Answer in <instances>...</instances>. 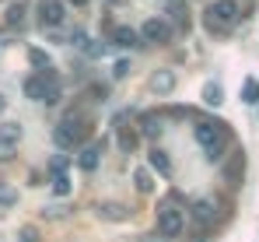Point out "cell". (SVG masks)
<instances>
[{
	"label": "cell",
	"mask_w": 259,
	"mask_h": 242,
	"mask_svg": "<svg viewBox=\"0 0 259 242\" xmlns=\"http://www.w3.org/2000/svg\"><path fill=\"white\" fill-rule=\"evenodd\" d=\"M84 137H88V123L81 120V113H67L63 120L56 123V130H53L56 148H77Z\"/></svg>",
	"instance_id": "cell-1"
},
{
	"label": "cell",
	"mask_w": 259,
	"mask_h": 242,
	"mask_svg": "<svg viewBox=\"0 0 259 242\" xmlns=\"http://www.w3.org/2000/svg\"><path fill=\"white\" fill-rule=\"evenodd\" d=\"M196 144L207 151V158L217 161L224 151V123L217 120H200L196 123Z\"/></svg>",
	"instance_id": "cell-2"
},
{
	"label": "cell",
	"mask_w": 259,
	"mask_h": 242,
	"mask_svg": "<svg viewBox=\"0 0 259 242\" xmlns=\"http://www.w3.org/2000/svg\"><path fill=\"white\" fill-rule=\"evenodd\" d=\"M207 28L210 32H228L235 21H238V4L235 0H214L210 7H207Z\"/></svg>",
	"instance_id": "cell-3"
},
{
	"label": "cell",
	"mask_w": 259,
	"mask_h": 242,
	"mask_svg": "<svg viewBox=\"0 0 259 242\" xmlns=\"http://www.w3.org/2000/svg\"><path fill=\"white\" fill-rule=\"evenodd\" d=\"M182 225H186V218H182V211H179L175 200H165L158 207V235L161 239H179L182 235Z\"/></svg>",
	"instance_id": "cell-4"
},
{
	"label": "cell",
	"mask_w": 259,
	"mask_h": 242,
	"mask_svg": "<svg viewBox=\"0 0 259 242\" xmlns=\"http://www.w3.org/2000/svg\"><path fill=\"white\" fill-rule=\"evenodd\" d=\"M25 95H28V98H35V102H56L60 84H56V78H53V71L32 74V78L25 81Z\"/></svg>",
	"instance_id": "cell-5"
},
{
	"label": "cell",
	"mask_w": 259,
	"mask_h": 242,
	"mask_svg": "<svg viewBox=\"0 0 259 242\" xmlns=\"http://www.w3.org/2000/svg\"><path fill=\"white\" fill-rule=\"evenodd\" d=\"M137 36H140V42L165 46V42L172 39V25H168V21H161V18H147V21H144V28H140Z\"/></svg>",
	"instance_id": "cell-6"
},
{
	"label": "cell",
	"mask_w": 259,
	"mask_h": 242,
	"mask_svg": "<svg viewBox=\"0 0 259 242\" xmlns=\"http://www.w3.org/2000/svg\"><path fill=\"white\" fill-rule=\"evenodd\" d=\"M39 21L46 28L63 25V0H39Z\"/></svg>",
	"instance_id": "cell-7"
},
{
	"label": "cell",
	"mask_w": 259,
	"mask_h": 242,
	"mask_svg": "<svg viewBox=\"0 0 259 242\" xmlns=\"http://www.w3.org/2000/svg\"><path fill=\"white\" fill-rule=\"evenodd\" d=\"M193 218H196L200 225H214L217 203H214V200H196V203H193Z\"/></svg>",
	"instance_id": "cell-8"
},
{
	"label": "cell",
	"mask_w": 259,
	"mask_h": 242,
	"mask_svg": "<svg viewBox=\"0 0 259 242\" xmlns=\"http://www.w3.org/2000/svg\"><path fill=\"white\" fill-rule=\"evenodd\" d=\"M172 88H175V74L172 71H154V74H151V91L165 95V91H172Z\"/></svg>",
	"instance_id": "cell-9"
},
{
	"label": "cell",
	"mask_w": 259,
	"mask_h": 242,
	"mask_svg": "<svg viewBox=\"0 0 259 242\" xmlns=\"http://www.w3.org/2000/svg\"><path fill=\"white\" fill-rule=\"evenodd\" d=\"M147 161H151V168H154V172H161V176H172V158H168L161 148L147 151Z\"/></svg>",
	"instance_id": "cell-10"
},
{
	"label": "cell",
	"mask_w": 259,
	"mask_h": 242,
	"mask_svg": "<svg viewBox=\"0 0 259 242\" xmlns=\"http://www.w3.org/2000/svg\"><path fill=\"white\" fill-rule=\"evenodd\" d=\"M140 133H144V137H151V141H154V137H161V116H158V113H147V116L140 120Z\"/></svg>",
	"instance_id": "cell-11"
},
{
	"label": "cell",
	"mask_w": 259,
	"mask_h": 242,
	"mask_svg": "<svg viewBox=\"0 0 259 242\" xmlns=\"http://www.w3.org/2000/svg\"><path fill=\"white\" fill-rule=\"evenodd\" d=\"M112 39H116V46H123V49H130V46H137V42H140V36H137L133 28H126V25H119V28L112 32Z\"/></svg>",
	"instance_id": "cell-12"
},
{
	"label": "cell",
	"mask_w": 259,
	"mask_h": 242,
	"mask_svg": "<svg viewBox=\"0 0 259 242\" xmlns=\"http://www.w3.org/2000/svg\"><path fill=\"white\" fill-rule=\"evenodd\" d=\"M133 186H137L140 193H151V190H154V176H151L147 168H137V172H133Z\"/></svg>",
	"instance_id": "cell-13"
},
{
	"label": "cell",
	"mask_w": 259,
	"mask_h": 242,
	"mask_svg": "<svg viewBox=\"0 0 259 242\" xmlns=\"http://www.w3.org/2000/svg\"><path fill=\"white\" fill-rule=\"evenodd\" d=\"M203 102H207V106H221V102H224V91H221L217 81H210V84L203 88Z\"/></svg>",
	"instance_id": "cell-14"
},
{
	"label": "cell",
	"mask_w": 259,
	"mask_h": 242,
	"mask_svg": "<svg viewBox=\"0 0 259 242\" xmlns=\"http://www.w3.org/2000/svg\"><path fill=\"white\" fill-rule=\"evenodd\" d=\"M242 102H249V106L259 102V81L256 78H249L245 84H242Z\"/></svg>",
	"instance_id": "cell-15"
},
{
	"label": "cell",
	"mask_w": 259,
	"mask_h": 242,
	"mask_svg": "<svg viewBox=\"0 0 259 242\" xmlns=\"http://www.w3.org/2000/svg\"><path fill=\"white\" fill-rule=\"evenodd\" d=\"M21 21H25V4L18 0V4H11V7H7V25H11V28H18Z\"/></svg>",
	"instance_id": "cell-16"
},
{
	"label": "cell",
	"mask_w": 259,
	"mask_h": 242,
	"mask_svg": "<svg viewBox=\"0 0 259 242\" xmlns=\"http://www.w3.org/2000/svg\"><path fill=\"white\" fill-rule=\"evenodd\" d=\"M18 137H21V123H4V126H0V141L18 144Z\"/></svg>",
	"instance_id": "cell-17"
},
{
	"label": "cell",
	"mask_w": 259,
	"mask_h": 242,
	"mask_svg": "<svg viewBox=\"0 0 259 242\" xmlns=\"http://www.w3.org/2000/svg\"><path fill=\"white\" fill-rule=\"evenodd\" d=\"M77 165H81L84 172H95V168H98V148H88L84 155L77 158Z\"/></svg>",
	"instance_id": "cell-18"
},
{
	"label": "cell",
	"mask_w": 259,
	"mask_h": 242,
	"mask_svg": "<svg viewBox=\"0 0 259 242\" xmlns=\"http://www.w3.org/2000/svg\"><path fill=\"white\" fill-rule=\"evenodd\" d=\"M126 214H130V211H126V207H119V203H116V207H112V203H102V218H105V221H112V218L123 221Z\"/></svg>",
	"instance_id": "cell-19"
},
{
	"label": "cell",
	"mask_w": 259,
	"mask_h": 242,
	"mask_svg": "<svg viewBox=\"0 0 259 242\" xmlns=\"http://www.w3.org/2000/svg\"><path fill=\"white\" fill-rule=\"evenodd\" d=\"M14 203H18V190L7 186V183H0V207H14Z\"/></svg>",
	"instance_id": "cell-20"
},
{
	"label": "cell",
	"mask_w": 259,
	"mask_h": 242,
	"mask_svg": "<svg viewBox=\"0 0 259 242\" xmlns=\"http://www.w3.org/2000/svg\"><path fill=\"white\" fill-rule=\"evenodd\" d=\"M116 130H119V148H123V151H133V148H137V133L126 130V126H116Z\"/></svg>",
	"instance_id": "cell-21"
},
{
	"label": "cell",
	"mask_w": 259,
	"mask_h": 242,
	"mask_svg": "<svg viewBox=\"0 0 259 242\" xmlns=\"http://www.w3.org/2000/svg\"><path fill=\"white\" fill-rule=\"evenodd\" d=\"M28 60H32L35 67H42V71H49V53H46V49H28Z\"/></svg>",
	"instance_id": "cell-22"
},
{
	"label": "cell",
	"mask_w": 259,
	"mask_h": 242,
	"mask_svg": "<svg viewBox=\"0 0 259 242\" xmlns=\"http://www.w3.org/2000/svg\"><path fill=\"white\" fill-rule=\"evenodd\" d=\"M53 193H56V197H67V193H70V179H67V176H56V179H53Z\"/></svg>",
	"instance_id": "cell-23"
},
{
	"label": "cell",
	"mask_w": 259,
	"mask_h": 242,
	"mask_svg": "<svg viewBox=\"0 0 259 242\" xmlns=\"http://www.w3.org/2000/svg\"><path fill=\"white\" fill-rule=\"evenodd\" d=\"M126 74H130V60H119V63L112 67V78H116V81H123Z\"/></svg>",
	"instance_id": "cell-24"
},
{
	"label": "cell",
	"mask_w": 259,
	"mask_h": 242,
	"mask_svg": "<svg viewBox=\"0 0 259 242\" xmlns=\"http://www.w3.org/2000/svg\"><path fill=\"white\" fill-rule=\"evenodd\" d=\"M11 158H14V144L0 141V161H11Z\"/></svg>",
	"instance_id": "cell-25"
},
{
	"label": "cell",
	"mask_w": 259,
	"mask_h": 242,
	"mask_svg": "<svg viewBox=\"0 0 259 242\" xmlns=\"http://www.w3.org/2000/svg\"><path fill=\"white\" fill-rule=\"evenodd\" d=\"M18 239H21V242H39V232L28 225V228H21V235H18Z\"/></svg>",
	"instance_id": "cell-26"
},
{
	"label": "cell",
	"mask_w": 259,
	"mask_h": 242,
	"mask_svg": "<svg viewBox=\"0 0 259 242\" xmlns=\"http://www.w3.org/2000/svg\"><path fill=\"white\" fill-rule=\"evenodd\" d=\"M63 214H67V207H63V203H60V207H56V203H49V207H46V218H63Z\"/></svg>",
	"instance_id": "cell-27"
},
{
	"label": "cell",
	"mask_w": 259,
	"mask_h": 242,
	"mask_svg": "<svg viewBox=\"0 0 259 242\" xmlns=\"http://www.w3.org/2000/svg\"><path fill=\"white\" fill-rule=\"evenodd\" d=\"M49 168H53L56 176H63V168H67V158H63V155H60V158H53V165H49Z\"/></svg>",
	"instance_id": "cell-28"
},
{
	"label": "cell",
	"mask_w": 259,
	"mask_h": 242,
	"mask_svg": "<svg viewBox=\"0 0 259 242\" xmlns=\"http://www.w3.org/2000/svg\"><path fill=\"white\" fill-rule=\"evenodd\" d=\"M70 4H74V7H88V0H70Z\"/></svg>",
	"instance_id": "cell-29"
},
{
	"label": "cell",
	"mask_w": 259,
	"mask_h": 242,
	"mask_svg": "<svg viewBox=\"0 0 259 242\" xmlns=\"http://www.w3.org/2000/svg\"><path fill=\"white\" fill-rule=\"evenodd\" d=\"M0 109H4V95H0Z\"/></svg>",
	"instance_id": "cell-30"
}]
</instances>
